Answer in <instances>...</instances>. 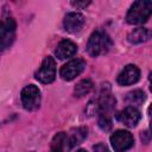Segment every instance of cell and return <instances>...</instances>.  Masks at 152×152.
Wrapping results in <instances>:
<instances>
[{
    "label": "cell",
    "instance_id": "obj_1",
    "mask_svg": "<svg viewBox=\"0 0 152 152\" xmlns=\"http://www.w3.org/2000/svg\"><path fill=\"white\" fill-rule=\"evenodd\" d=\"M113 46V40L103 31H95L89 37L87 44V51L91 57H97L107 53Z\"/></svg>",
    "mask_w": 152,
    "mask_h": 152
},
{
    "label": "cell",
    "instance_id": "obj_2",
    "mask_svg": "<svg viewBox=\"0 0 152 152\" xmlns=\"http://www.w3.org/2000/svg\"><path fill=\"white\" fill-rule=\"evenodd\" d=\"M152 12V2L150 0L135 1L126 14V21L131 25H140L150 18Z\"/></svg>",
    "mask_w": 152,
    "mask_h": 152
},
{
    "label": "cell",
    "instance_id": "obj_3",
    "mask_svg": "<svg viewBox=\"0 0 152 152\" xmlns=\"http://www.w3.org/2000/svg\"><path fill=\"white\" fill-rule=\"evenodd\" d=\"M17 23L10 15H4L0 19V55L4 53L14 42Z\"/></svg>",
    "mask_w": 152,
    "mask_h": 152
},
{
    "label": "cell",
    "instance_id": "obj_4",
    "mask_svg": "<svg viewBox=\"0 0 152 152\" xmlns=\"http://www.w3.org/2000/svg\"><path fill=\"white\" fill-rule=\"evenodd\" d=\"M21 104L26 110H36L40 104V90L34 84H28L23 88L21 94Z\"/></svg>",
    "mask_w": 152,
    "mask_h": 152
},
{
    "label": "cell",
    "instance_id": "obj_5",
    "mask_svg": "<svg viewBox=\"0 0 152 152\" xmlns=\"http://www.w3.org/2000/svg\"><path fill=\"white\" fill-rule=\"evenodd\" d=\"M110 145L115 152H126L134 145V138L131 132L118 129L110 135Z\"/></svg>",
    "mask_w": 152,
    "mask_h": 152
},
{
    "label": "cell",
    "instance_id": "obj_6",
    "mask_svg": "<svg viewBox=\"0 0 152 152\" xmlns=\"http://www.w3.org/2000/svg\"><path fill=\"white\" fill-rule=\"evenodd\" d=\"M36 80H38L39 82L48 84L55 81L56 77V62L51 56H46L40 68L36 71L34 74Z\"/></svg>",
    "mask_w": 152,
    "mask_h": 152
},
{
    "label": "cell",
    "instance_id": "obj_7",
    "mask_svg": "<svg viewBox=\"0 0 152 152\" xmlns=\"http://www.w3.org/2000/svg\"><path fill=\"white\" fill-rule=\"evenodd\" d=\"M84 68H86V61L84 59H82V58L71 59L61 68L59 75L65 81H72L80 74H82Z\"/></svg>",
    "mask_w": 152,
    "mask_h": 152
},
{
    "label": "cell",
    "instance_id": "obj_8",
    "mask_svg": "<svg viewBox=\"0 0 152 152\" xmlns=\"http://www.w3.org/2000/svg\"><path fill=\"white\" fill-rule=\"evenodd\" d=\"M115 119L119 122L127 126V127H135L138 125V122L140 121V119H141V114L135 107L128 106L125 109L120 110L115 115Z\"/></svg>",
    "mask_w": 152,
    "mask_h": 152
},
{
    "label": "cell",
    "instance_id": "obj_9",
    "mask_svg": "<svg viewBox=\"0 0 152 152\" xmlns=\"http://www.w3.org/2000/svg\"><path fill=\"white\" fill-rule=\"evenodd\" d=\"M140 78V70L137 65L134 64H128L126 65L122 71L118 75V83L120 86H131V84H134L139 81Z\"/></svg>",
    "mask_w": 152,
    "mask_h": 152
},
{
    "label": "cell",
    "instance_id": "obj_10",
    "mask_svg": "<svg viewBox=\"0 0 152 152\" xmlns=\"http://www.w3.org/2000/svg\"><path fill=\"white\" fill-rule=\"evenodd\" d=\"M84 23H86V19L83 14L78 12H70L65 15L63 25L65 31L70 33H77L82 30V27L84 26Z\"/></svg>",
    "mask_w": 152,
    "mask_h": 152
},
{
    "label": "cell",
    "instance_id": "obj_11",
    "mask_svg": "<svg viewBox=\"0 0 152 152\" xmlns=\"http://www.w3.org/2000/svg\"><path fill=\"white\" fill-rule=\"evenodd\" d=\"M77 52V45L70 39H63L58 43L55 53L59 59H66L72 57Z\"/></svg>",
    "mask_w": 152,
    "mask_h": 152
},
{
    "label": "cell",
    "instance_id": "obj_12",
    "mask_svg": "<svg viewBox=\"0 0 152 152\" xmlns=\"http://www.w3.org/2000/svg\"><path fill=\"white\" fill-rule=\"evenodd\" d=\"M151 38V31L147 27H138L131 31L127 36V40L131 44H141Z\"/></svg>",
    "mask_w": 152,
    "mask_h": 152
},
{
    "label": "cell",
    "instance_id": "obj_13",
    "mask_svg": "<svg viewBox=\"0 0 152 152\" xmlns=\"http://www.w3.org/2000/svg\"><path fill=\"white\" fill-rule=\"evenodd\" d=\"M88 134V128L87 127H77L76 129H74L70 135L65 137V144L68 145V148H72L76 145L81 144Z\"/></svg>",
    "mask_w": 152,
    "mask_h": 152
},
{
    "label": "cell",
    "instance_id": "obj_14",
    "mask_svg": "<svg viewBox=\"0 0 152 152\" xmlns=\"http://www.w3.org/2000/svg\"><path fill=\"white\" fill-rule=\"evenodd\" d=\"M93 88H94V84H93L91 80H89V78L82 80V81H80V82L76 84V87H75V89H74L75 96L82 97V96L89 94V93L93 90Z\"/></svg>",
    "mask_w": 152,
    "mask_h": 152
},
{
    "label": "cell",
    "instance_id": "obj_15",
    "mask_svg": "<svg viewBox=\"0 0 152 152\" xmlns=\"http://www.w3.org/2000/svg\"><path fill=\"white\" fill-rule=\"evenodd\" d=\"M145 93L140 89H135L133 91H129L126 96V102L128 104H131V107L134 106H139L145 101Z\"/></svg>",
    "mask_w": 152,
    "mask_h": 152
},
{
    "label": "cell",
    "instance_id": "obj_16",
    "mask_svg": "<svg viewBox=\"0 0 152 152\" xmlns=\"http://www.w3.org/2000/svg\"><path fill=\"white\" fill-rule=\"evenodd\" d=\"M65 137L66 134L64 132H59L57 133L52 141H51V147H50V152H63L64 150V145H65Z\"/></svg>",
    "mask_w": 152,
    "mask_h": 152
},
{
    "label": "cell",
    "instance_id": "obj_17",
    "mask_svg": "<svg viewBox=\"0 0 152 152\" xmlns=\"http://www.w3.org/2000/svg\"><path fill=\"white\" fill-rule=\"evenodd\" d=\"M99 126L102 131H109L112 128V120L108 114H100L99 116Z\"/></svg>",
    "mask_w": 152,
    "mask_h": 152
},
{
    "label": "cell",
    "instance_id": "obj_18",
    "mask_svg": "<svg viewBox=\"0 0 152 152\" xmlns=\"http://www.w3.org/2000/svg\"><path fill=\"white\" fill-rule=\"evenodd\" d=\"M93 152H110L109 150H108V147L104 145V144H97V145H95L94 147H93Z\"/></svg>",
    "mask_w": 152,
    "mask_h": 152
},
{
    "label": "cell",
    "instance_id": "obj_19",
    "mask_svg": "<svg viewBox=\"0 0 152 152\" xmlns=\"http://www.w3.org/2000/svg\"><path fill=\"white\" fill-rule=\"evenodd\" d=\"M90 4V1H71V5L76 8H84Z\"/></svg>",
    "mask_w": 152,
    "mask_h": 152
},
{
    "label": "cell",
    "instance_id": "obj_20",
    "mask_svg": "<svg viewBox=\"0 0 152 152\" xmlns=\"http://www.w3.org/2000/svg\"><path fill=\"white\" fill-rule=\"evenodd\" d=\"M76 152H87V151H86V150H82V148H81V150H78V151H76Z\"/></svg>",
    "mask_w": 152,
    "mask_h": 152
}]
</instances>
